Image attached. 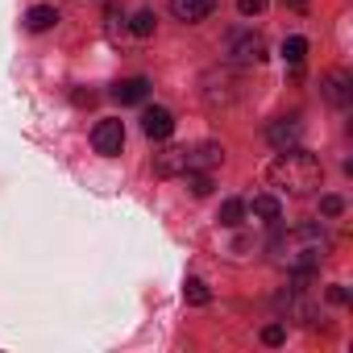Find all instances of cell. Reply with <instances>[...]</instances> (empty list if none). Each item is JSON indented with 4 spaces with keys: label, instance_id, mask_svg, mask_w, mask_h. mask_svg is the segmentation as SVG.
Listing matches in <instances>:
<instances>
[{
    "label": "cell",
    "instance_id": "cell-1",
    "mask_svg": "<svg viewBox=\"0 0 353 353\" xmlns=\"http://www.w3.org/2000/svg\"><path fill=\"white\" fill-rule=\"evenodd\" d=\"M270 258L291 274H312L328 258V237L320 233V225H291L270 241Z\"/></svg>",
    "mask_w": 353,
    "mask_h": 353
},
{
    "label": "cell",
    "instance_id": "cell-2",
    "mask_svg": "<svg viewBox=\"0 0 353 353\" xmlns=\"http://www.w3.org/2000/svg\"><path fill=\"white\" fill-rule=\"evenodd\" d=\"M266 179H270V188H283L287 196H307L324 183V166L316 154L291 145V150H279V158L266 166Z\"/></svg>",
    "mask_w": 353,
    "mask_h": 353
},
{
    "label": "cell",
    "instance_id": "cell-3",
    "mask_svg": "<svg viewBox=\"0 0 353 353\" xmlns=\"http://www.w3.org/2000/svg\"><path fill=\"white\" fill-rule=\"evenodd\" d=\"M225 54H229L233 63L250 67V63H262V59H266V42H262V34H254V30H233V34L225 38Z\"/></svg>",
    "mask_w": 353,
    "mask_h": 353
},
{
    "label": "cell",
    "instance_id": "cell-4",
    "mask_svg": "<svg viewBox=\"0 0 353 353\" xmlns=\"http://www.w3.org/2000/svg\"><path fill=\"white\" fill-rule=\"evenodd\" d=\"M188 158H192V150H188V145H170V150L154 154V174H158V179H174V174H188Z\"/></svg>",
    "mask_w": 353,
    "mask_h": 353
},
{
    "label": "cell",
    "instance_id": "cell-5",
    "mask_svg": "<svg viewBox=\"0 0 353 353\" xmlns=\"http://www.w3.org/2000/svg\"><path fill=\"white\" fill-rule=\"evenodd\" d=\"M92 145L100 150V154H121V145H125V125L121 121H100L96 129H92Z\"/></svg>",
    "mask_w": 353,
    "mask_h": 353
},
{
    "label": "cell",
    "instance_id": "cell-6",
    "mask_svg": "<svg viewBox=\"0 0 353 353\" xmlns=\"http://www.w3.org/2000/svg\"><path fill=\"white\" fill-rule=\"evenodd\" d=\"M141 133H145L150 141H166V137L174 133V117H170L166 108H145V112H141Z\"/></svg>",
    "mask_w": 353,
    "mask_h": 353
},
{
    "label": "cell",
    "instance_id": "cell-7",
    "mask_svg": "<svg viewBox=\"0 0 353 353\" xmlns=\"http://www.w3.org/2000/svg\"><path fill=\"white\" fill-rule=\"evenodd\" d=\"M324 96H328V104H336V108H349V100H353V79L345 75V71H332V75H324Z\"/></svg>",
    "mask_w": 353,
    "mask_h": 353
},
{
    "label": "cell",
    "instance_id": "cell-8",
    "mask_svg": "<svg viewBox=\"0 0 353 353\" xmlns=\"http://www.w3.org/2000/svg\"><path fill=\"white\" fill-rule=\"evenodd\" d=\"M212 9H216V0H170V13L179 17V21H188V26L204 21Z\"/></svg>",
    "mask_w": 353,
    "mask_h": 353
},
{
    "label": "cell",
    "instance_id": "cell-9",
    "mask_svg": "<svg viewBox=\"0 0 353 353\" xmlns=\"http://www.w3.org/2000/svg\"><path fill=\"white\" fill-rule=\"evenodd\" d=\"M266 137H270L274 150H291V145H299V121L295 117H283V121H274L266 129Z\"/></svg>",
    "mask_w": 353,
    "mask_h": 353
},
{
    "label": "cell",
    "instance_id": "cell-10",
    "mask_svg": "<svg viewBox=\"0 0 353 353\" xmlns=\"http://www.w3.org/2000/svg\"><path fill=\"white\" fill-rule=\"evenodd\" d=\"M245 212H250L254 221H262V225H279V221H283V204H279L274 196H254V200L245 204Z\"/></svg>",
    "mask_w": 353,
    "mask_h": 353
},
{
    "label": "cell",
    "instance_id": "cell-11",
    "mask_svg": "<svg viewBox=\"0 0 353 353\" xmlns=\"http://www.w3.org/2000/svg\"><path fill=\"white\" fill-rule=\"evenodd\" d=\"M112 96H117L121 104H141V100L150 96V83H145V79H121V83L112 88Z\"/></svg>",
    "mask_w": 353,
    "mask_h": 353
},
{
    "label": "cell",
    "instance_id": "cell-12",
    "mask_svg": "<svg viewBox=\"0 0 353 353\" xmlns=\"http://www.w3.org/2000/svg\"><path fill=\"white\" fill-rule=\"evenodd\" d=\"M54 21H59V13H54L50 5H34V9L26 13V30H30V34H46Z\"/></svg>",
    "mask_w": 353,
    "mask_h": 353
},
{
    "label": "cell",
    "instance_id": "cell-13",
    "mask_svg": "<svg viewBox=\"0 0 353 353\" xmlns=\"http://www.w3.org/2000/svg\"><path fill=\"white\" fill-rule=\"evenodd\" d=\"M241 216H245V204H241V200H225L216 221H221L225 229H237V225H241Z\"/></svg>",
    "mask_w": 353,
    "mask_h": 353
},
{
    "label": "cell",
    "instance_id": "cell-14",
    "mask_svg": "<svg viewBox=\"0 0 353 353\" xmlns=\"http://www.w3.org/2000/svg\"><path fill=\"white\" fill-rule=\"evenodd\" d=\"M303 54H307V38H287V42H283V59H287L291 67H299Z\"/></svg>",
    "mask_w": 353,
    "mask_h": 353
},
{
    "label": "cell",
    "instance_id": "cell-15",
    "mask_svg": "<svg viewBox=\"0 0 353 353\" xmlns=\"http://www.w3.org/2000/svg\"><path fill=\"white\" fill-rule=\"evenodd\" d=\"M183 295H188V303H196V307H204L212 295H208V287L200 283V279H188V287H183Z\"/></svg>",
    "mask_w": 353,
    "mask_h": 353
},
{
    "label": "cell",
    "instance_id": "cell-16",
    "mask_svg": "<svg viewBox=\"0 0 353 353\" xmlns=\"http://www.w3.org/2000/svg\"><path fill=\"white\" fill-rule=\"evenodd\" d=\"M154 26H158V21H154V13H137V17H133V26H129V30H133V34H137V38H150V34H154Z\"/></svg>",
    "mask_w": 353,
    "mask_h": 353
},
{
    "label": "cell",
    "instance_id": "cell-17",
    "mask_svg": "<svg viewBox=\"0 0 353 353\" xmlns=\"http://www.w3.org/2000/svg\"><path fill=\"white\" fill-rule=\"evenodd\" d=\"M237 13L241 17H258V13H266V0H237Z\"/></svg>",
    "mask_w": 353,
    "mask_h": 353
},
{
    "label": "cell",
    "instance_id": "cell-18",
    "mask_svg": "<svg viewBox=\"0 0 353 353\" xmlns=\"http://www.w3.org/2000/svg\"><path fill=\"white\" fill-rule=\"evenodd\" d=\"M320 212H324V216H341V212H345V200H341V196H324V200H320Z\"/></svg>",
    "mask_w": 353,
    "mask_h": 353
},
{
    "label": "cell",
    "instance_id": "cell-19",
    "mask_svg": "<svg viewBox=\"0 0 353 353\" xmlns=\"http://www.w3.org/2000/svg\"><path fill=\"white\" fill-rule=\"evenodd\" d=\"M262 341H266V345H283V341H287V328H283V324H266V328H262Z\"/></svg>",
    "mask_w": 353,
    "mask_h": 353
},
{
    "label": "cell",
    "instance_id": "cell-20",
    "mask_svg": "<svg viewBox=\"0 0 353 353\" xmlns=\"http://www.w3.org/2000/svg\"><path fill=\"white\" fill-rule=\"evenodd\" d=\"M328 299H332V303H349V291H345V287H328Z\"/></svg>",
    "mask_w": 353,
    "mask_h": 353
},
{
    "label": "cell",
    "instance_id": "cell-21",
    "mask_svg": "<svg viewBox=\"0 0 353 353\" xmlns=\"http://www.w3.org/2000/svg\"><path fill=\"white\" fill-rule=\"evenodd\" d=\"M287 5H291V9H307V0H287Z\"/></svg>",
    "mask_w": 353,
    "mask_h": 353
}]
</instances>
